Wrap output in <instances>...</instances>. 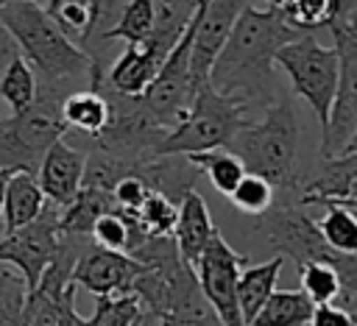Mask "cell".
Returning <instances> with one entry per match:
<instances>
[{"label":"cell","mask_w":357,"mask_h":326,"mask_svg":"<svg viewBox=\"0 0 357 326\" xmlns=\"http://www.w3.org/2000/svg\"><path fill=\"white\" fill-rule=\"evenodd\" d=\"M298 36L304 33L287 25L276 8L248 6L218 50L206 72V84L248 114L262 111L279 98L273 67L276 50Z\"/></svg>","instance_id":"cell-1"},{"label":"cell","mask_w":357,"mask_h":326,"mask_svg":"<svg viewBox=\"0 0 357 326\" xmlns=\"http://www.w3.org/2000/svg\"><path fill=\"white\" fill-rule=\"evenodd\" d=\"M0 22L14 36L20 56L31 64L36 86L64 92L89 89V56L47 17L45 6L31 0L0 6Z\"/></svg>","instance_id":"cell-2"},{"label":"cell","mask_w":357,"mask_h":326,"mask_svg":"<svg viewBox=\"0 0 357 326\" xmlns=\"http://www.w3.org/2000/svg\"><path fill=\"white\" fill-rule=\"evenodd\" d=\"M245 173L265 178L273 192H298V117L290 98L251 114L245 125L226 142Z\"/></svg>","instance_id":"cell-3"},{"label":"cell","mask_w":357,"mask_h":326,"mask_svg":"<svg viewBox=\"0 0 357 326\" xmlns=\"http://www.w3.org/2000/svg\"><path fill=\"white\" fill-rule=\"evenodd\" d=\"M254 234L271 245L282 259H293V265L304 262H326L340 273V293L332 301L357 318V254H340L329 248L312 220L298 203H271L265 212L254 215Z\"/></svg>","instance_id":"cell-4"},{"label":"cell","mask_w":357,"mask_h":326,"mask_svg":"<svg viewBox=\"0 0 357 326\" xmlns=\"http://www.w3.org/2000/svg\"><path fill=\"white\" fill-rule=\"evenodd\" d=\"M70 92L36 86V98L17 114L0 123V170H25L36 176L45 150L67 134L61 120V100Z\"/></svg>","instance_id":"cell-5"},{"label":"cell","mask_w":357,"mask_h":326,"mask_svg":"<svg viewBox=\"0 0 357 326\" xmlns=\"http://www.w3.org/2000/svg\"><path fill=\"white\" fill-rule=\"evenodd\" d=\"M248 117L251 114L243 106L218 95L209 84H201L195 89V98H192L184 120L167 131L156 156H167V153L187 156V153L226 148V142L245 125Z\"/></svg>","instance_id":"cell-6"},{"label":"cell","mask_w":357,"mask_h":326,"mask_svg":"<svg viewBox=\"0 0 357 326\" xmlns=\"http://www.w3.org/2000/svg\"><path fill=\"white\" fill-rule=\"evenodd\" d=\"M273 61L284 70V75L290 78L293 92L301 100H307L318 125L324 128L326 117H329L335 89H337V75H340L335 47L321 45L315 39V33H304V36L282 45L276 50Z\"/></svg>","instance_id":"cell-7"},{"label":"cell","mask_w":357,"mask_h":326,"mask_svg":"<svg viewBox=\"0 0 357 326\" xmlns=\"http://www.w3.org/2000/svg\"><path fill=\"white\" fill-rule=\"evenodd\" d=\"M326 31L335 42L340 75L326 125L321 128V159L357 148V22H329Z\"/></svg>","instance_id":"cell-8"},{"label":"cell","mask_w":357,"mask_h":326,"mask_svg":"<svg viewBox=\"0 0 357 326\" xmlns=\"http://www.w3.org/2000/svg\"><path fill=\"white\" fill-rule=\"evenodd\" d=\"M56 248H59V206L45 203L31 223L0 234V265H8L22 279L28 295L36 290L42 273L53 262Z\"/></svg>","instance_id":"cell-9"},{"label":"cell","mask_w":357,"mask_h":326,"mask_svg":"<svg viewBox=\"0 0 357 326\" xmlns=\"http://www.w3.org/2000/svg\"><path fill=\"white\" fill-rule=\"evenodd\" d=\"M190 42H192V22L184 31V36L173 45V50L165 56L156 78L139 95L145 109L151 111V117L167 131L184 120V114L195 98V89H198L192 81V70H190Z\"/></svg>","instance_id":"cell-10"},{"label":"cell","mask_w":357,"mask_h":326,"mask_svg":"<svg viewBox=\"0 0 357 326\" xmlns=\"http://www.w3.org/2000/svg\"><path fill=\"white\" fill-rule=\"evenodd\" d=\"M245 265H248V256L237 254L226 242V237L215 231L192 267L206 304L212 306V312L223 326H243V318L237 309V276Z\"/></svg>","instance_id":"cell-11"},{"label":"cell","mask_w":357,"mask_h":326,"mask_svg":"<svg viewBox=\"0 0 357 326\" xmlns=\"http://www.w3.org/2000/svg\"><path fill=\"white\" fill-rule=\"evenodd\" d=\"M254 6V0H201L192 20V42H190V70L195 86L206 84V72L231 33L237 17Z\"/></svg>","instance_id":"cell-12"},{"label":"cell","mask_w":357,"mask_h":326,"mask_svg":"<svg viewBox=\"0 0 357 326\" xmlns=\"http://www.w3.org/2000/svg\"><path fill=\"white\" fill-rule=\"evenodd\" d=\"M142 262L123 254V251H109L95 242H89L81 256L75 259V267L70 273V281L75 287H84L95 298L100 295H123L131 290V281L142 273Z\"/></svg>","instance_id":"cell-13"},{"label":"cell","mask_w":357,"mask_h":326,"mask_svg":"<svg viewBox=\"0 0 357 326\" xmlns=\"http://www.w3.org/2000/svg\"><path fill=\"white\" fill-rule=\"evenodd\" d=\"M354 192H357V148L332 159H321L315 176L298 184L296 203L298 206H326V203L354 206Z\"/></svg>","instance_id":"cell-14"},{"label":"cell","mask_w":357,"mask_h":326,"mask_svg":"<svg viewBox=\"0 0 357 326\" xmlns=\"http://www.w3.org/2000/svg\"><path fill=\"white\" fill-rule=\"evenodd\" d=\"M84 162H86V153L75 145H70L67 139H56L39 167H36V184L45 195L47 203L64 209L75 192L81 189V181H84Z\"/></svg>","instance_id":"cell-15"},{"label":"cell","mask_w":357,"mask_h":326,"mask_svg":"<svg viewBox=\"0 0 357 326\" xmlns=\"http://www.w3.org/2000/svg\"><path fill=\"white\" fill-rule=\"evenodd\" d=\"M218 228L212 223V215H209V206H206L204 195L190 189L176 203V223H173V231H170V237H173V242L178 248V256L190 267H195L201 251L206 248V242H209V237Z\"/></svg>","instance_id":"cell-16"},{"label":"cell","mask_w":357,"mask_h":326,"mask_svg":"<svg viewBox=\"0 0 357 326\" xmlns=\"http://www.w3.org/2000/svg\"><path fill=\"white\" fill-rule=\"evenodd\" d=\"M159 67H162V61L145 45H126L109 64L106 75L95 84H106L109 89H114L120 95H142L148 89V84L156 78ZM95 84H89V86H95Z\"/></svg>","instance_id":"cell-17"},{"label":"cell","mask_w":357,"mask_h":326,"mask_svg":"<svg viewBox=\"0 0 357 326\" xmlns=\"http://www.w3.org/2000/svg\"><path fill=\"white\" fill-rule=\"evenodd\" d=\"M134 173L148 184L151 192H159L173 203H178L190 189H195V181L201 176L192 167V162L178 153L153 156L148 162H139V164H134Z\"/></svg>","instance_id":"cell-18"},{"label":"cell","mask_w":357,"mask_h":326,"mask_svg":"<svg viewBox=\"0 0 357 326\" xmlns=\"http://www.w3.org/2000/svg\"><path fill=\"white\" fill-rule=\"evenodd\" d=\"M148 3H151V11H153V28H151V36L142 45L159 61H165V56L173 50V45L190 28L201 0H148Z\"/></svg>","instance_id":"cell-19"},{"label":"cell","mask_w":357,"mask_h":326,"mask_svg":"<svg viewBox=\"0 0 357 326\" xmlns=\"http://www.w3.org/2000/svg\"><path fill=\"white\" fill-rule=\"evenodd\" d=\"M282 267H284V259L271 256L259 265H245L240 270V276H237V309H240L243 326H248L257 318V312L262 309L268 295L276 290Z\"/></svg>","instance_id":"cell-20"},{"label":"cell","mask_w":357,"mask_h":326,"mask_svg":"<svg viewBox=\"0 0 357 326\" xmlns=\"http://www.w3.org/2000/svg\"><path fill=\"white\" fill-rule=\"evenodd\" d=\"M109 117L106 98L98 89H75L61 100V120L67 125L64 139H89L95 137Z\"/></svg>","instance_id":"cell-21"},{"label":"cell","mask_w":357,"mask_h":326,"mask_svg":"<svg viewBox=\"0 0 357 326\" xmlns=\"http://www.w3.org/2000/svg\"><path fill=\"white\" fill-rule=\"evenodd\" d=\"M45 203L47 201L36 184V176L25 173V170H14L6 181V192H3V231L0 234L31 223L42 212Z\"/></svg>","instance_id":"cell-22"},{"label":"cell","mask_w":357,"mask_h":326,"mask_svg":"<svg viewBox=\"0 0 357 326\" xmlns=\"http://www.w3.org/2000/svg\"><path fill=\"white\" fill-rule=\"evenodd\" d=\"M114 198L112 192L103 189H92V187H81L75 192V198L59 209V234H73V237H89L95 220L106 212H114Z\"/></svg>","instance_id":"cell-23"},{"label":"cell","mask_w":357,"mask_h":326,"mask_svg":"<svg viewBox=\"0 0 357 326\" xmlns=\"http://www.w3.org/2000/svg\"><path fill=\"white\" fill-rule=\"evenodd\" d=\"M312 306L301 290H273L248 326H307Z\"/></svg>","instance_id":"cell-24"},{"label":"cell","mask_w":357,"mask_h":326,"mask_svg":"<svg viewBox=\"0 0 357 326\" xmlns=\"http://www.w3.org/2000/svg\"><path fill=\"white\" fill-rule=\"evenodd\" d=\"M187 159L192 162V167L209 178V184L220 192V195H229L237 181L245 176L240 159L234 153H229L226 148H215V150H201V153H187Z\"/></svg>","instance_id":"cell-25"},{"label":"cell","mask_w":357,"mask_h":326,"mask_svg":"<svg viewBox=\"0 0 357 326\" xmlns=\"http://www.w3.org/2000/svg\"><path fill=\"white\" fill-rule=\"evenodd\" d=\"M324 217L315 220L324 242L340 254H357V220L354 206L346 203H326Z\"/></svg>","instance_id":"cell-26"},{"label":"cell","mask_w":357,"mask_h":326,"mask_svg":"<svg viewBox=\"0 0 357 326\" xmlns=\"http://www.w3.org/2000/svg\"><path fill=\"white\" fill-rule=\"evenodd\" d=\"M33 98H36V75L31 64L22 56H17L0 75V100L11 114H17L25 106H31Z\"/></svg>","instance_id":"cell-27"},{"label":"cell","mask_w":357,"mask_h":326,"mask_svg":"<svg viewBox=\"0 0 357 326\" xmlns=\"http://www.w3.org/2000/svg\"><path fill=\"white\" fill-rule=\"evenodd\" d=\"M153 28V11L148 0H131L123 14L117 17L114 28L109 31L106 42H126V45H142L151 36Z\"/></svg>","instance_id":"cell-28"},{"label":"cell","mask_w":357,"mask_h":326,"mask_svg":"<svg viewBox=\"0 0 357 326\" xmlns=\"http://www.w3.org/2000/svg\"><path fill=\"white\" fill-rule=\"evenodd\" d=\"M301 293L312 304H332L340 293V273L326 262H304L298 265Z\"/></svg>","instance_id":"cell-29"},{"label":"cell","mask_w":357,"mask_h":326,"mask_svg":"<svg viewBox=\"0 0 357 326\" xmlns=\"http://www.w3.org/2000/svg\"><path fill=\"white\" fill-rule=\"evenodd\" d=\"M139 323V301L131 293L123 295H100L95 301L86 326H137Z\"/></svg>","instance_id":"cell-30"},{"label":"cell","mask_w":357,"mask_h":326,"mask_svg":"<svg viewBox=\"0 0 357 326\" xmlns=\"http://www.w3.org/2000/svg\"><path fill=\"white\" fill-rule=\"evenodd\" d=\"M276 11L296 31L315 33V31L326 28V22H329V17H332V0H287Z\"/></svg>","instance_id":"cell-31"},{"label":"cell","mask_w":357,"mask_h":326,"mask_svg":"<svg viewBox=\"0 0 357 326\" xmlns=\"http://www.w3.org/2000/svg\"><path fill=\"white\" fill-rule=\"evenodd\" d=\"M243 215H259V212H265L271 203H276V192H273V187L265 181V178H259V176H251V173H245L240 181H237V187L226 195Z\"/></svg>","instance_id":"cell-32"},{"label":"cell","mask_w":357,"mask_h":326,"mask_svg":"<svg viewBox=\"0 0 357 326\" xmlns=\"http://www.w3.org/2000/svg\"><path fill=\"white\" fill-rule=\"evenodd\" d=\"M45 11L75 45H81L89 28V0H45Z\"/></svg>","instance_id":"cell-33"},{"label":"cell","mask_w":357,"mask_h":326,"mask_svg":"<svg viewBox=\"0 0 357 326\" xmlns=\"http://www.w3.org/2000/svg\"><path fill=\"white\" fill-rule=\"evenodd\" d=\"M139 226L151 234V237H159V234H170L173 231V223H176V203L167 201L165 195L159 192H148L145 201L134 209Z\"/></svg>","instance_id":"cell-34"},{"label":"cell","mask_w":357,"mask_h":326,"mask_svg":"<svg viewBox=\"0 0 357 326\" xmlns=\"http://www.w3.org/2000/svg\"><path fill=\"white\" fill-rule=\"evenodd\" d=\"M89 237H92V242L100 245V248L123 251V254H126L128 245H131V226H128V220L123 217V212L114 209V212H106V215H100V217L95 220Z\"/></svg>","instance_id":"cell-35"},{"label":"cell","mask_w":357,"mask_h":326,"mask_svg":"<svg viewBox=\"0 0 357 326\" xmlns=\"http://www.w3.org/2000/svg\"><path fill=\"white\" fill-rule=\"evenodd\" d=\"M25 284L14 270L0 267V326H22Z\"/></svg>","instance_id":"cell-36"},{"label":"cell","mask_w":357,"mask_h":326,"mask_svg":"<svg viewBox=\"0 0 357 326\" xmlns=\"http://www.w3.org/2000/svg\"><path fill=\"white\" fill-rule=\"evenodd\" d=\"M148 192H151L148 184L134 173V167L123 178H117L114 187H112V198H114V206L117 209H137L145 201Z\"/></svg>","instance_id":"cell-37"},{"label":"cell","mask_w":357,"mask_h":326,"mask_svg":"<svg viewBox=\"0 0 357 326\" xmlns=\"http://www.w3.org/2000/svg\"><path fill=\"white\" fill-rule=\"evenodd\" d=\"M307 326H357V318L335 304H315Z\"/></svg>","instance_id":"cell-38"},{"label":"cell","mask_w":357,"mask_h":326,"mask_svg":"<svg viewBox=\"0 0 357 326\" xmlns=\"http://www.w3.org/2000/svg\"><path fill=\"white\" fill-rule=\"evenodd\" d=\"M17 56H20V47H17V42H14V36L8 33V28L0 22V75H3V70H6Z\"/></svg>","instance_id":"cell-39"},{"label":"cell","mask_w":357,"mask_h":326,"mask_svg":"<svg viewBox=\"0 0 357 326\" xmlns=\"http://www.w3.org/2000/svg\"><path fill=\"white\" fill-rule=\"evenodd\" d=\"M145 326H201V323H190V320H178V318H159L156 323H145Z\"/></svg>","instance_id":"cell-40"},{"label":"cell","mask_w":357,"mask_h":326,"mask_svg":"<svg viewBox=\"0 0 357 326\" xmlns=\"http://www.w3.org/2000/svg\"><path fill=\"white\" fill-rule=\"evenodd\" d=\"M14 170H0V231H3V192H6V181Z\"/></svg>","instance_id":"cell-41"},{"label":"cell","mask_w":357,"mask_h":326,"mask_svg":"<svg viewBox=\"0 0 357 326\" xmlns=\"http://www.w3.org/2000/svg\"><path fill=\"white\" fill-rule=\"evenodd\" d=\"M265 3H268L265 8H282V6L287 3V0H265Z\"/></svg>","instance_id":"cell-42"},{"label":"cell","mask_w":357,"mask_h":326,"mask_svg":"<svg viewBox=\"0 0 357 326\" xmlns=\"http://www.w3.org/2000/svg\"><path fill=\"white\" fill-rule=\"evenodd\" d=\"M8 114H11V111H8V109H6V103H3V100H0V123H3V120H6V117H8Z\"/></svg>","instance_id":"cell-43"},{"label":"cell","mask_w":357,"mask_h":326,"mask_svg":"<svg viewBox=\"0 0 357 326\" xmlns=\"http://www.w3.org/2000/svg\"><path fill=\"white\" fill-rule=\"evenodd\" d=\"M8 3H17V0H0V6H8ZM31 3H39V6H45V0H31Z\"/></svg>","instance_id":"cell-44"}]
</instances>
